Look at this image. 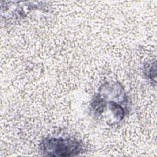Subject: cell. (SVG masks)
<instances>
[{"mask_svg":"<svg viewBox=\"0 0 157 157\" xmlns=\"http://www.w3.org/2000/svg\"><path fill=\"white\" fill-rule=\"evenodd\" d=\"M90 110L95 118L107 124L122 121L129 112V99L123 85L118 82L102 84L92 99Z\"/></svg>","mask_w":157,"mask_h":157,"instance_id":"6da1fadb","label":"cell"},{"mask_svg":"<svg viewBox=\"0 0 157 157\" xmlns=\"http://www.w3.org/2000/svg\"><path fill=\"white\" fill-rule=\"evenodd\" d=\"M39 148L44 155L50 156H72L83 151L82 144L72 137H46L41 141Z\"/></svg>","mask_w":157,"mask_h":157,"instance_id":"7a4b0ae2","label":"cell"}]
</instances>
